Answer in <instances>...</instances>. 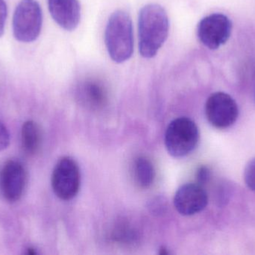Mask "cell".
Listing matches in <instances>:
<instances>
[{
	"label": "cell",
	"mask_w": 255,
	"mask_h": 255,
	"mask_svg": "<svg viewBox=\"0 0 255 255\" xmlns=\"http://www.w3.org/2000/svg\"><path fill=\"white\" fill-rule=\"evenodd\" d=\"M244 180L249 189L255 192V157L246 166Z\"/></svg>",
	"instance_id": "14"
},
{
	"label": "cell",
	"mask_w": 255,
	"mask_h": 255,
	"mask_svg": "<svg viewBox=\"0 0 255 255\" xmlns=\"http://www.w3.org/2000/svg\"><path fill=\"white\" fill-rule=\"evenodd\" d=\"M43 23L41 7L36 0H21L13 16V36L23 43L34 41L40 35Z\"/></svg>",
	"instance_id": "4"
},
{
	"label": "cell",
	"mask_w": 255,
	"mask_h": 255,
	"mask_svg": "<svg viewBox=\"0 0 255 255\" xmlns=\"http://www.w3.org/2000/svg\"><path fill=\"white\" fill-rule=\"evenodd\" d=\"M82 100L90 107H102L107 100L105 88L96 82H88L82 88Z\"/></svg>",
	"instance_id": "13"
},
{
	"label": "cell",
	"mask_w": 255,
	"mask_h": 255,
	"mask_svg": "<svg viewBox=\"0 0 255 255\" xmlns=\"http://www.w3.org/2000/svg\"><path fill=\"white\" fill-rule=\"evenodd\" d=\"M28 255H35L36 253L34 251V250H32V249H28Z\"/></svg>",
	"instance_id": "19"
},
{
	"label": "cell",
	"mask_w": 255,
	"mask_h": 255,
	"mask_svg": "<svg viewBox=\"0 0 255 255\" xmlns=\"http://www.w3.org/2000/svg\"><path fill=\"white\" fill-rule=\"evenodd\" d=\"M205 114L211 125L216 128L226 129L236 122L239 109L236 101L229 94L216 92L207 100Z\"/></svg>",
	"instance_id": "6"
},
{
	"label": "cell",
	"mask_w": 255,
	"mask_h": 255,
	"mask_svg": "<svg viewBox=\"0 0 255 255\" xmlns=\"http://www.w3.org/2000/svg\"><path fill=\"white\" fill-rule=\"evenodd\" d=\"M40 129L35 122L32 121L24 123L22 127V143L25 152L30 155L36 154L40 148Z\"/></svg>",
	"instance_id": "12"
},
{
	"label": "cell",
	"mask_w": 255,
	"mask_h": 255,
	"mask_svg": "<svg viewBox=\"0 0 255 255\" xmlns=\"http://www.w3.org/2000/svg\"><path fill=\"white\" fill-rule=\"evenodd\" d=\"M174 206L183 216L199 214L207 207L208 195L199 184H186L181 186L175 194Z\"/></svg>",
	"instance_id": "8"
},
{
	"label": "cell",
	"mask_w": 255,
	"mask_h": 255,
	"mask_svg": "<svg viewBox=\"0 0 255 255\" xmlns=\"http://www.w3.org/2000/svg\"><path fill=\"white\" fill-rule=\"evenodd\" d=\"M133 172L135 182L141 188H148L154 183L155 170L151 162L146 157H139L135 160Z\"/></svg>",
	"instance_id": "11"
},
{
	"label": "cell",
	"mask_w": 255,
	"mask_h": 255,
	"mask_svg": "<svg viewBox=\"0 0 255 255\" xmlns=\"http://www.w3.org/2000/svg\"><path fill=\"white\" fill-rule=\"evenodd\" d=\"M159 254L160 255H169V253L167 252V250H166L165 247H161L160 250V253Z\"/></svg>",
	"instance_id": "18"
},
{
	"label": "cell",
	"mask_w": 255,
	"mask_h": 255,
	"mask_svg": "<svg viewBox=\"0 0 255 255\" xmlns=\"http://www.w3.org/2000/svg\"><path fill=\"white\" fill-rule=\"evenodd\" d=\"M25 182L23 166L16 160H9L3 166L0 175V187L4 199L15 202L20 199Z\"/></svg>",
	"instance_id": "9"
},
{
	"label": "cell",
	"mask_w": 255,
	"mask_h": 255,
	"mask_svg": "<svg viewBox=\"0 0 255 255\" xmlns=\"http://www.w3.org/2000/svg\"><path fill=\"white\" fill-rule=\"evenodd\" d=\"M49 12L54 20L64 29L73 31L81 19L79 0H48Z\"/></svg>",
	"instance_id": "10"
},
{
	"label": "cell",
	"mask_w": 255,
	"mask_h": 255,
	"mask_svg": "<svg viewBox=\"0 0 255 255\" xmlns=\"http://www.w3.org/2000/svg\"><path fill=\"white\" fill-rule=\"evenodd\" d=\"M167 13L160 4H148L141 8L138 20L139 52L144 58L155 56L169 34Z\"/></svg>",
	"instance_id": "1"
},
{
	"label": "cell",
	"mask_w": 255,
	"mask_h": 255,
	"mask_svg": "<svg viewBox=\"0 0 255 255\" xmlns=\"http://www.w3.org/2000/svg\"><path fill=\"white\" fill-rule=\"evenodd\" d=\"M10 136L5 126L0 121V151L8 146Z\"/></svg>",
	"instance_id": "15"
},
{
	"label": "cell",
	"mask_w": 255,
	"mask_h": 255,
	"mask_svg": "<svg viewBox=\"0 0 255 255\" xmlns=\"http://www.w3.org/2000/svg\"><path fill=\"white\" fill-rule=\"evenodd\" d=\"M210 175H211V172L208 167L202 166V167L199 168L196 172V179H197L198 184L200 185L206 184L209 180Z\"/></svg>",
	"instance_id": "16"
},
{
	"label": "cell",
	"mask_w": 255,
	"mask_h": 255,
	"mask_svg": "<svg viewBox=\"0 0 255 255\" xmlns=\"http://www.w3.org/2000/svg\"><path fill=\"white\" fill-rule=\"evenodd\" d=\"M199 131L196 123L187 117L171 121L165 134V145L172 157L188 155L197 146Z\"/></svg>",
	"instance_id": "3"
},
{
	"label": "cell",
	"mask_w": 255,
	"mask_h": 255,
	"mask_svg": "<svg viewBox=\"0 0 255 255\" xmlns=\"http://www.w3.org/2000/svg\"><path fill=\"white\" fill-rule=\"evenodd\" d=\"M105 40L109 55L115 62H125L132 56L133 25L127 12L119 10L111 15L106 25Z\"/></svg>",
	"instance_id": "2"
},
{
	"label": "cell",
	"mask_w": 255,
	"mask_h": 255,
	"mask_svg": "<svg viewBox=\"0 0 255 255\" xmlns=\"http://www.w3.org/2000/svg\"><path fill=\"white\" fill-rule=\"evenodd\" d=\"M7 13V5H6L5 1L4 0H0V37L4 33Z\"/></svg>",
	"instance_id": "17"
},
{
	"label": "cell",
	"mask_w": 255,
	"mask_h": 255,
	"mask_svg": "<svg viewBox=\"0 0 255 255\" xmlns=\"http://www.w3.org/2000/svg\"><path fill=\"white\" fill-rule=\"evenodd\" d=\"M80 184V170L76 160L70 157L60 159L52 175L55 194L61 200H71L79 193Z\"/></svg>",
	"instance_id": "5"
},
{
	"label": "cell",
	"mask_w": 255,
	"mask_h": 255,
	"mask_svg": "<svg viewBox=\"0 0 255 255\" xmlns=\"http://www.w3.org/2000/svg\"><path fill=\"white\" fill-rule=\"evenodd\" d=\"M232 28V22L228 16L222 13H213L205 16L199 22L198 37L207 47L217 49L228 41Z\"/></svg>",
	"instance_id": "7"
}]
</instances>
